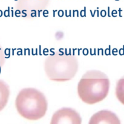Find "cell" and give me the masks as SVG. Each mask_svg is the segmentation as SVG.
<instances>
[{
	"mask_svg": "<svg viewBox=\"0 0 124 124\" xmlns=\"http://www.w3.org/2000/svg\"><path fill=\"white\" fill-rule=\"evenodd\" d=\"M110 86V79L104 73L90 70L80 79L77 87L78 94L82 102L93 105L106 98Z\"/></svg>",
	"mask_w": 124,
	"mask_h": 124,
	"instance_id": "obj_1",
	"label": "cell"
},
{
	"mask_svg": "<svg viewBox=\"0 0 124 124\" xmlns=\"http://www.w3.org/2000/svg\"><path fill=\"white\" fill-rule=\"evenodd\" d=\"M15 107L19 115L29 121H38L46 115L48 102L44 94L34 88H25L18 93Z\"/></svg>",
	"mask_w": 124,
	"mask_h": 124,
	"instance_id": "obj_2",
	"label": "cell"
},
{
	"mask_svg": "<svg viewBox=\"0 0 124 124\" xmlns=\"http://www.w3.org/2000/svg\"><path fill=\"white\" fill-rule=\"evenodd\" d=\"M78 70L76 56L65 52H55L50 54L44 61V70L48 79L56 82H65L72 79Z\"/></svg>",
	"mask_w": 124,
	"mask_h": 124,
	"instance_id": "obj_3",
	"label": "cell"
},
{
	"mask_svg": "<svg viewBox=\"0 0 124 124\" xmlns=\"http://www.w3.org/2000/svg\"><path fill=\"white\" fill-rule=\"evenodd\" d=\"M50 124H82V118L75 110L64 107L54 112Z\"/></svg>",
	"mask_w": 124,
	"mask_h": 124,
	"instance_id": "obj_4",
	"label": "cell"
},
{
	"mask_svg": "<svg viewBox=\"0 0 124 124\" xmlns=\"http://www.w3.org/2000/svg\"><path fill=\"white\" fill-rule=\"evenodd\" d=\"M88 124H121L117 115L110 110H101L90 119Z\"/></svg>",
	"mask_w": 124,
	"mask_h": 124,
	"instance_id": "obj_5",
	"label": "cell"
},
{
	"mask_svg": "<svg viewBox=\"0 0 124 124\" xmlns=\"http://www.w3.org/2000/svg\"><path fill=\"white\" fill-rule=\"evenodd\" d=\"M9 96V86L4 81L0 80V111L7 105Z\"/></svg>",
	"mask_w": 124,
	"mask_h": 124,
	"instance_id": "obj_6",
	"label": "cell"
},
{
	"mask_svg": "<svg viewBox=\"0 0 124 124\" xmlns=\"http://www.w3.org/2000/svg\"><path fill=\"white\" fill-rule=\"evenodd\" d=\"M115 94L119 101L124 105V76L119 79L116 83Z\"/></svg>",
	"mask_w": 124,
	"mask_h": 124,
	"instance_id": "obj_7",
	"label": "cell"
},
{
	"mask_svg": "<svg viewBox=\"0 0 124 124\" xmlns=\"http://www.w3.org/2000/svg\"><path fill=\"white\" fill-rule=\"evenodd\" d=\"M5 62V57H4V52L2 50V48L0 46V69L1 68V67L3 65V64H4Z\"/></svg>",
	"mask_w": 124,
	"mask_h": 124,
	"instance_id": "obj_8",
	"label": "cell"
},
{
	"mask_svg": "<svg viewBox=\"0 0 124 124\" xmlns=\"http://www.w3.org/2000/svg\"><path fill=\"white\" fill-rule=\"evenodd\" d=\"M15 1H17V0H15Z\"/></svg>",
	"mask_w": 124,
	"mask_h": 124,
	"instance_id": "obj_9",
	"label": "cell"
}]
</instances>
